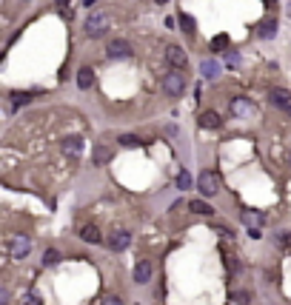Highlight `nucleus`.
Wrapping results in <instances>:
<instances>
[{
	"label": "nucleus",
	"mask_w": 291,
	"mask_h": 305,
	"mask_svg": "<svg viewBox=\"0 0 291 305\" xmlns=\"http://www.w3.org/2000/svg\"><path fill=\"white\" fill-rule=\"evenodd\" d=\"M109 29H112V17H109L106 11H92V14L86 17V34H89V37H103Z\"/></svg>",
	"instance_id": "obj_1"
},
{
	"label": "nucleus",
	"mask_w": 291,
	"mask_h": 305,
	"mask_svg": "<svg viewBox=\"0 0 291 305\" xmlns=\"http://www.w3.org/2000/svg\"><path fill=\"white\" fill-rule=\"evenodd\" d=\"M163 91L169 97H183V91H186V74H183V68H175V71H169L163 77Z\"/></svg>",
	"instance_id": "obj_2"
},
{
	"label": "nucleus",
	"mask_w": 291,
	"mask_h": 305,
	"mask_svg": "<svg viewBox=\"0 0 291 305\" xmlns=\"http://www.w3.org/2000/svg\"><path fill=\"white\" fill-rule=\"evenodd\" d=\"M197 188L206 194V197H214V194L220 191V180H217V174H214V171H203V174L197 177Z\"/></svg>",
	"instance_id": "obj_3"
},
{
	"label": "nucleus",
	"mask_w": 291,
	"mask_h": 305,
	"mask_svg": "<svg viewBox=\"0 0 291 305\" xmlns=\"http://www.w3.org/2000/svg\"><path fill=\"white\" fill-rule=\"evenodd\" d=\"M29 251H32V240L26 237V234H17V237L9 243V254H12L14 260H23V257H29Z\"/></svg>",
	"instance_id": "obj_4"
},
{
	"label": "nucleus",
	"mask_w": 291,
	"mask_h": 305,
	"mask_svg": "<svg viewBox=\"0 0 291 305\" xmlns=\"http://www.w3.org/2000/svg\"><path fill=\"white\" fill-rule=\"evenodd\" d=\"M106 55L112 57V60H128V57H131V43H126V40H112L109 49H106Z\"/></svg>",
	"instance_id": "obj_5"
},
{
	"label": "nucleus",
	"mask_w": 291,
	"mask_h": 305,
	"mask_svg": "<svg viewBox=\"0 0 291 305\" xmlns=\"http://www.w3.org/2000/svg\"><path fill=\"white\" fill-rule=\"evenodd\" d=\"M166 60H169L175 68H186V63H188L186 52H183L180 46H169V49H166Z\"/></svg>",
	"instance_id": "obj_6"
},
{
	"label": "nucleus",
	"mask_w": 291,
	"mask_h": 305,
	"mask_svg": "<svg viewBox=\"0 0 291 305\" xmlns=\"http://www.w3.org/2000/svg\"><path fill=\"white\" fill-rule=\"evenodd\" d=\"M152 274H154V265L149 260H140L137 265H134V283L140 285H146L149 280H152Z\"/></svg>",
	"instance_id": "obj_7"
},
{
	"label": "nucleus",
	"mask_w": 291,
	"mask_h": 305,
	"mask_svg": "<svg viewBox=\"0 0 291 305\" xmlns=\"http://www.w3.org/2000/svg\"><path fill=\"white\" fill-rule=\"evenodd\" d=\"M268 103H271V106H280V109H291V91L271 89L268 91Z\"/></svg>",
	"instance_id": "obj_8"
},
{
	"label": "nucleus",
	"mask_w": 291,
	"mask_h": 305,
	"mask_svg": "<svg viewBox=\"0 0 291 305\" xmlns=\"http://www.w3.org/2000/svg\"><path fill=\"white\" fill-rule=\"evenodd\" d=\"M128 243H131V234H128V231H115V234L109 237V248L112 251H126Z\"/></svg>",
	"instance_id": "obj_9"
},
{
	"label": "nucleus",
	"mask_w": 291,
	"mask_h": 305,
	"mask_svg": "<svg viewBox=\"0 0 291 305\" xmlns=\"http://www.w3.org/2000/svg\"><path fill=\"white\" fill-rule=\"evenodd\" d=\"M220 71H223V66L217 63V60H211V57L200 63V74H203L206 80H217V77H220Z\"/></svg>",
	"instance_id": "obj_10"
},
{
	"label": "nucleus",
	"mask_w": 291,
	"mask_h": 305,
	"mask_svg": "<svg viewBox=\"0 0 291 305\" xmlns=\"http://www.w3.org/2000/svg\"><path fill=\"white\" fill-rule=\"evenodd\" d=\"M229 112L234 117H248L251 114V100H245V97H234L232 106H229Z\"/></svg>",
	"instance_id": "obj_11"
},
{
	"label": "nucleus",
	"mask_w": 291,
	"mask_h": 305,
	"mask_svg": "<svg viewBox=\"0 0 291 305\" xmlns=\"http://www.w3.org/2000/svg\"><path fill=\"white\" fill-rule=\"evenodd\" d=\"M63 151H66L69 157H80L83 154V140L80 137H66V140H63Z\"/></svg>",
	"instance_id": "obj_12"
},
{
	"label": "nucleus",
	"mask_w": 291,
	"mask_h": 305,
	"mask_svg": "<svg viewBox=\"0 0 291 305\" xmlns=\"http://www.w3.org/2000/svg\"><path fill=\"white\" fill-rule=\"evenodd\" d=\"M112 154H115V151H112L109 146H103V143H100V146H94V151H92L94 166H106V163L112 160Z\"/></svg>",
	"instance_id": "obj_13"
},
{
	"label": "nucleus",
	"mask_w": 291,
	"mask_h": 305,
	"mask_svg": "<svg viewBox=\"0 0 291 305\" xmlns=\"http://www.w3.org/2000/svg\"><path fill=\"white\" fill-rule=\"evenodd\" d=\"M257 34H260L263 40L274 37V34H277V20H271V17H268V20H263L260 26H257Z\"/></svg>",
	"instance_id": "obj_14"
},
{
	"label": "nucleus",
	"mask_w": 291,
	"mask_h": 305,
	"mask_svg": "<svg viewBox=\"0 0 291 305\" xmlns=\"http://www.w3.org/2000/svg\"><path fill=\"white\" fill-rule=\"evenodd\" d=\"M220 114L217 112H203L200 114V125H203V128H220Z\"/></svg>",
	"instance_id": "obj_15"
},
{
	"label": "nucleus",
	"mask_w": 291,
	"mask_h": 305,
	"mask_svg": "<svg viewBox=\"0 0 291 305\" xmlns=\"http://www.w3.org/2000/svg\"><path fill=\"white\" fill-rule=\"evenodd\" d=\"M92 83H94V71L89 66H83L80 71H77V86H80V89H92Z\"/></svg>",
	"instance_id": "obj_16"
},
{
	"label": "nucleus",
	"mask_w": 291,
	"mask_h": 305,
	"mask_svg": "<svg viewBox=\"0 0 291 305\" xmlns=\"http://www.w3.org/2000/svg\"><path fill=\"white\" fill-rule=\"evenodd\" d=\"M80 240H86V243H100L103 234L97 231V226H83L80 228Z\"/></svg>",
	"instance_id": "obj_17"
},
{
	"label": "nucleus",
	"mask_w": 291,
	"mask_h": 305,
	"mask_svg": "<svg viewBox=\"0 0 291 305\" xmlns=\"http://www.w3.org/2000/svg\"><path fill=\"white\" fill-rule=\"evenodd\" d=\"M188 208H191L194 214H203V217H211V214H214V208H211L206 200H191V203H188Z\"/></svg>",
	"instance_id": "obj_18"
},
{
	"label": "nucleus",
	"mask_w": 291,
	"mask_h": 305,
	"mask_svg": "<svg viewBox=\"0 0 291 305\" xmlns=\"http://www.w3.org/2000/svg\"><path fill=\"white\" fill-rule=\"evenodd\" d=\"M243 223H245L248 228L263 226V214H254V211H243Z\"/></svg>",
	"instance_id": "obj_19"
},
{
	"label": "nucleus",
	"mask_w": 291,
	"mask_h": 305,
	"mask_svg": "<svg viewBox=\"0 0 291 305\" xmlns=\"http://www.w3.org/2000/svg\"><path fill=\"white\" fill-rule=\"evenodd\" d=\"M29 100H32V94H26V91H14V94H12V109H20V106H26Z\"/></svg>",
	"instance_id": "obj_20"
},
{
	"label": "nucleus",
	"mask_w": 291,
	"mask_h": 305,
	"mask_svg": "<svg viewBox=\"0 0 291 305\" xmlns=\"http://www.w3.org/2000/svg\"><path fill=\"white\" fill-rule=\"evenodd\" d=\"M120 146H123V148H137V146H140V137H134V134H120Z\"/></svg>",
	"instance_id": "obj_21"
},
{
	"label": "nucleus",
	"mask_w": 291,
	"mask_h": 305,
	"mask_svg": "<svg viewBox=\"0 0 291 305\" xmlns=\"http://www.w3.org/2000/svg\"><path fill=\"white\" fill-rule=\"evenodd\" d=\"M211 49H214V52H223V49H229V34H217V37L211 40Z\"/></svg>",
	"instance_id": "obj_22"
},
{
	"label": "nucleus",
	"mask_w": 291,
	"mask_h": 305,
	"mask_svg": "<svg viewBox=\"0 0 291 305\" xmlns=\"http://www.w3.org/2000/svg\"><path fill=\"white\" fill-rule=\"evenodd\" d=\"M177 188H183V191L191 188V174H188V171H180V174H177Z\"/></svg>",
	"instance_id": "obj_23"
},
{
	"label": "nucleus",
	"mask_w": 291,
	"mask_h": 305,
	"mask_svg": "<svg viewBox=\"0 0 291 305\" xmlns=\"http://www.w3.org/2000/svg\"><path fill=\"white\" fill-rule=\"evenodd\" d=\"M55 262H60V251L58 248H49L46 254H43V265H55Z\"/></svg>",
	"instance_id": "obj_24"
},
{
	"label": "nucleus",
	"mask_w": 291,
	"mask_h": 305,
	"mask_svg": "<svg viewBox=\"0 0 291 305\" xmlns=\"http://www.w3.org/2000/svg\"><path fill=\"white\" fill-rule=\"evenodd\" d=\"M180 26H183V32L194 34V20H191V17H188V14H180Z\"/></svg>",
	"instance_id": "obj_25"
},
{
	"label": "nucleus",
	"mask_w": 291,
	"mask_h": 305,
	"mask_svg": "<svg viewBox=\"0 0 291 305\" xmlns=\"http://www.w3.org/2000/svg\"><path fill=\"white\" fill-rule=\"evenodd\" d=\"M226 63H229V66H240V55H237V52H229V55H226Z\"/></svg>",
	"instance_id": "obj_26"
},
{
	"label": "nucleus",
	"mask_w": 291,
	"mask_h": 305,
	"mask_svg": "<svg viewBox=\"0 0 291 305\" xmlns=\"http://www.w3.org/2000/svg\"><path fill=\"white\" fill-rule=\"evenodd\" d=\"M97 305H123V303H120L117 297H103V300H100Z\"/></svg>",
	"instance_id": "obj_27"
},
{
	"label": "nucleus",
	"mask_w": 291,
	"mask_h": 305,
	"mask_svg": "<svg viewBox=\"0 0 291 305\" xmlns=\"http://www.w3.org/2000/svg\"><path fill=\"white\" fill-rule=\"evenodd\" d=\"M226 268H229V271H237V268H240V262L234 260V257H226Z\"/></svg>",
	"instance_id": "obj_28"
},
{
	"label": "nucleus",
	"mask_w": 291,
	"mask_h": 305,
	"mask_svg": "<svg viewBox=\"0 0 291 305\" xmlns=\"http://www.w3.org/2000/svg\"><path fill=\"white\" fill-rule=\"evenodd\" d=\"M23 305H40V300H37L35 294H29V297H26V300H23Z\"/></svg>",
	"instance_id": "obj_29"
},
{
	"label": "nucleus",
	"mask_w": 291,
	"mask_h": 305,
	"mask_svg": "<svg viewBox=\"0 0 291 305\" xmlns=\"http://www.w3.org/2000/svg\"><path fill=\"white\" fill-rule=\"evenodd\" d=\"M0 305H9V291H6V288L0 291Z\"/></svg>",
	"instance_id": "obj_30"
},
{
	"label": "nucleus",
	"mask_w": 291,
	"mask_h": 305,
	"mask_svg": "<svg viewBox=\"0 0 291 305\" xmlns=\"http://www.w3.org/2000/svg\"><path fill=\"white\" fill-rule=\"evenodd\" d=\"M55 3H58V6H69V0H55Z\"/></svg>",
	"instance_id": "obj_31"
},
{
	"label": "nucleus",
	"mask_w": 291,
	"mask_h": 305,
	"mask_svg": "<svg viewBox=\"0 0 291 305\" xmlns=\"http://www.w3.org/2000/svg\"><path fill=\"white\" fill-rule=\"evenodd\" d=\"M289 163H291V154H289Z\"/></svg>",
	"instance_id": "obj_32"
},
{
	"label": "nucleus",
	"mask_w": 291,
	"mask_h": 305,
	"mask_svg": "<svg viewBox=\"0 0 291 305\" xmlns=\"http://www.w3.org/2000/svg\"><path fill=\"white\" fill-rule=\"evenodd\" d=\"M157 3H163V0H157Z\"/></svg>",
	"instance_id": "obj_33"
},
{
	"label": "nucleus",
	"mask_w": 291,
	"mask_h": 305,
	"mask_svg": "<svg viewBox=\"0 0 291 305\" xmlns=\"http://www.w3.org/2000/svg\"><path fill=\"white\" fill-rule=\"evenodd\" d=\"M289 112H291V109H289Z\"/></svg>",
	"instance_id": "obj_34"
}]
</instances>
